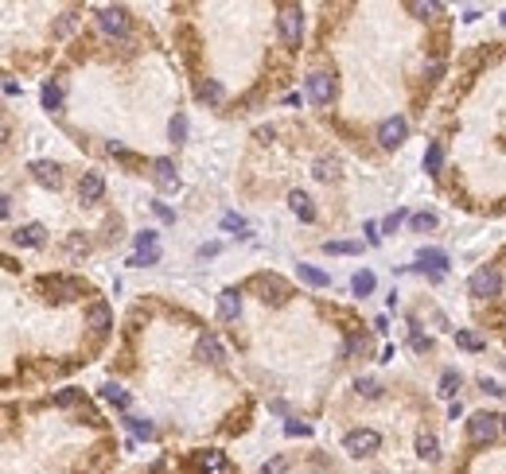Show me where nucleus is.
<instances>
[{"label": "nucleus", "mask_w": 506, "mask_h": 474, "mask_svg": "<svg viewBox=\"0 0 506 474\" xmlns=\"http://www.w3.org/2000/svg\"><path fill=\"white\" fill-rule=\"evenodd\" d=\"M467 288H472L475 300H495L498 291H502V276H498V268H479V272H472V280H467Z\"/></svg>", "instance_id": "obj_1"}, {"label": "nucleus", "mask_w": 506, "mask_h": 474, "mask_svg": "<svg viewBox=\"0 0 506 474\" xmlns=\"http://www.w3.org/2000/svg\"><path fill=\"white\" fill-rule=\"evenodd\" d=\"M277 27H280V39H285V47H300V35H304V12L296 8V4L280 8Z\"/></svg>", "instance_id": "obj_2"}, {"label": "nucleus", "mask_w": 506, "mask_h": 474, "mask_svg": "<svg viewBox=\"0 0 506 474\" xmlns=\"http://www.w3.org/2000/svg\"><path fill=\"white\" fill-rule=\"evenodd\" d=\"M304 86H308V98H312L316 105H331V101H335V90H339L335 78H331L327 70H316V74H308V82H304Z\"/></svg>", "instance_id": "obj_3"}, {"label": "nucleus", "mask_w": 506, "mask_h": 474, "mask_svg": "<svg viewBox=\"0 0 506 474\" xmlns=\"http://www.w3.org/2000/svg\"><path fill=\"white\" fill-rule=\"evenodd\" d=\"M343 447L351 451V455H374V451L382 447V435L370 432V428H354V432H346Z\"/></svg>", "instance_id": "obj_4"}, {"label": "nucleus", "mask_w": 506, "mask_h": 474, "mask_svg": "<svg viewBox=\"0 0 506 474\" xmlns=\"http://www.w3.org/2000/svg\"><path fill=\"white\" fill-rule=\"evenodd\" d=\"M249 288L261 291L265 303H269V300H273V303H285V300H288V284L280 280V276H265V272H261V276H253V280H249Z\"/></svg>", "instance_id": "obj_5"}, {"label": "nucleus", "mask_w": 506, "mask_h": 474, "mask_svg": "<svg viewBox=\"0 0 506 474\" xmlns=\"http://www.w3.org/2000/svg\"><path fill=\"white\" fill-rule=\"evenodd\" d=\"M43 291H51L55 300H78L86 288L74 280V276H43Z\"/></svg>", "instance_id": "obj_6"}, {"label": "nucleus", "mask_w": 506, "mask_h": 474, "mask_svg": "<svg viewBox=\"0 0 506 474\" xmlns=\"http://www.w3.org/2000/svg\"><path fill=\"white\" fill-rule=\"evenodd\" d=\"M98 24L105 35H113V39H125L129 35V12L125 8H101L98 12Z\"/></svg>", "instance_id": "obj_7"}, {"label": "nucleus", "mask_w": 506, "mask_h": 474, "mask_svg": "<svg viewBox=\"0 0 506 474\" xmlns=\"http://www.w3.org/2000/svg\"><path fill=\"white\" fill-rule=\"evenodd\" d=\"M405 136H409V121H405V117H389V121L378 125V144L382 148H397Z\"/></svg>", "instance_id": "obj_8"}, {"label": "nucleus", "mask_w": 506, "mask_h": 474, "mask_svg": "<svg viewBox=\"0 0 506 474\" xmlns=\"http://www.w3.org/2000/svg\"><path fill=\"white\" fill-rule=\"evenodd\" d=\"M498 424H502V420L491 416V412H475V416L467 420V432H472V440H495Z\"/></svg>", "instance_id": "obj_9"}, {"label": "nucleus", "mask_w": 506, "mask_h": 474, "mask_svg": "<svg viewBox=\"0 0 506 474\" xmlns=\"http://www.w3.org/2000/svg\"><path fill=\"white\" fill-rule=\"evenodd\" d=\"M101 195H105V179H101V171H82V179H78V199L82 202H98Z\"/></svg>", "instance_id": "obj_10"}, {"label": "nucleus", "mask_w": 506, "mask_h": 474, "mask_svg": "<svg viewBox=\"0 0 506 474\" xmlns=\"http://www.w3.org/2000/svg\"><path fill=\"white\" fill-rule=\"evenodd\" d=\"M12 242H16V245H24V249H39V245L47 242V225H39V222H27V225H20V230L12 233Z\"/></svg>", "instance_id": "obj_11"}, {"label": "nucleus", "mask_w": 506, "mask_h": 474, "mask_svg": "<svg viewBox=\"0 0 506 474\" xmlns=\"http://www.w3.org/2000/svg\"><path fill=\"white\" fill-rule=\"evenodd\" d=\"M86 327H90V331H98V334L110 331V327H113L110 303H90V308H86Z\"/></svg>", "instance_id": "obj_12"}, {"label": "nucleus", "mask_w": 506, "mask_h": 474, "mask_svg": "<svg viewBox=\"0 0 506 474\" xmlns=\"http://www.w3.org/2000/svg\"><path fill=\"white\" fill-rule=\"evenodd\" d=\"M219 315L226 319V323H234V319L242 315V291H238V288L219 291Z\"/></svg>", "instance_id": "obj_13"}, {"label": "nucleus", "mask_w": 506, "mask_h": 474, "mask_svg": "<svg viewBox=\"0 0 506 474\" xmlns=\"http://www.w3.org/2000/svg\"><path fill=\"white\" fill-rule=\"evenodd\" d=\"M199 358H207L211 366H222V362H226V346L219 342V334H202L199 338Z\"/></svg>", "instance_id": "obj_14"}, {"label": "nucleus", "mask_w": 506, "mask_h": 474, "mask_svg": "<svg viewBox=\"0 0 506 474\" xmlns=\"http://www.w3.org/2000/svg\"><path fill=\"white\" fill-rule=\"evenodd\" d=\"M417 261H421V268H429L436 280L448 272V253L444 249H421V257H417Z\"/></svg>", "instance_id": "obj_15"}, {"label": "nucleus", "mask_w": 506, "mask_h": 474, "mask_svg": "<svg viewBox=\"0 0 506 474\" xmlns=\"http://www.w3.org/2000/svg\"><path fill=\"white\" fill-rule=\"evenodd\" d=\"M152 167H156V179H160V187H164V191H176V187H179L176 164H171L168 156H160V159H152Z\"/></svg>", "instance_id": "obj_16"}, {"label": "nucleus", "mask_w": 506, "mask_h": 474, "mask_svg": "<svg viewBox=\"0 0 506 474\" xmlns=\"http://www.w3.org/2000/svg\"><path fill=\"white\" fill-rule=\"evenodd\" d=\"M288 206H292V214L300 218V222H316V206H312V199H308L304 191L288 195Z\"/></svg>", "instance_id": "obj_17"}, {"label": "nucleus", "mask_w": 506, "mask_h": 474, "mask_svg": "<svg viewBox=\"0 0 506 474\" xmlns=\"http://www.w3.org/2000/svg\"><path fill=\"white\" fill-rule=\"evenodd\" d=\"M32 171H35V179H39L43 187H59V183H63V175H59V164H47V159H35V164H32Z\"/></svg>", "instance_id": "obj_18"}, {"label": "nucleus", "mask_w": 506, "mask_h": 474, "mask_svg": "<svg viewBox=\"0 0 506 474\" xmlns=\"http://www.w3.org/2000/svg\"><path fill=\"white\" fill-rule=\"evenodd\" d=\"M300 280H304V284H312V288H327L331 276L323 272V268H316V265H300Z\"/></svg>", "instance_id": "obj_19"}, {"label": "nucleus", "mask_w": 506, "mask_h": 474, "mask_svg": "<svg viewBox=\"0 0 506 474\" xmlns=\"http://www.w3.org/2000/svg\"><path fill=\"white\" fill-rule=\"evenodd\" d=\"M440 164H444V148H440V140H432L429 148H424V171L436 175V171H440Z\"/></svg>", "instance_id": "obj_20"}, {"label": "nucleus", "mask_w": 506, "mask_h": 474, "mask_svg": "<svg viewBox=\"0 0 506 474\" xmlns=\"http://www.w3.org/2000/svg\"><path fill=\"white\" fill-rule=\"evenodd\" d=\"M374 284H378V280H374V272H370V268H363V272H354L351 288H354V296H370Z\"/></svg>", "instance_id": "obj_21"}, {"label": "nucleus", "mask_w": 506, "mask_h": 474, "mask_svg": "<svg viewBox=\"0 0 506 474\" xmlns=\"http://www.w3.org/2000/svg\"><path fill=\"white\" fill-rule=\"evenodd\" d=\"M323 253H331V257H354V253H363V245L358 242H327Z\"/></svg>", "instance_id": "obj_22"}, {"label": "nucleus", "mask_w": 506, "mask_h": 474, "mask_svg": "<svg viewBox=\"0 0 506 474\" xmlns=\"http://www.w3.org/2000/svg\"><path fill=\"white\" fill-rule=\"evenodd\" d=\"M101 397H105V400H110V404L113 408H129V393L125 389H121V385H101Z\"/></svg>", "instance_id": "obj_23"}, {"label": "nucleus", "mask_w": 506, "mask_h": 474, "mask_svg": "<svg viewBox=\"0 0 506 474\" xmlns=\"http://www.w3.org/2000/svg\"><path fill=\"white\" fill-rule=\"evenodd\" d=\"M199 466L202 470H226V455L222 451H199Z\"/></svg>", "instance_id": "obj_24"}, {"label": "nucleus", "mask_w": 506, "mask_h": 474, "mask_svg": "<svg viewBox=\"0 0 506 474\" xmlns=\"http://www.w3.org/2000/svg\"><path fill=\"white\" fill-rule=\"evenodd\" d=\"M125 428L133 435H141V440H152V432H156V428H152V420H144V416H125Z\"/></svg>", "instance_id": "obj_25"}, {"label": "nucleus", "mask_w": 506, "mask_h": 474, "mask_svg": "<svg viewBox=\"0 0 506 474\" xmlns=\"http://www.w3.org/2000/svg\"><path fill=\"white\" fill-rule=\"evenodd\" d=\"M199 98L207 101V105H219V101H222V82H214V78H207V82L199 86Z\"/></svg>", "instance_id": "obj_26"}, {"label": "nucleus", "mask_w": 506, "mask_h": 474, "mask_svg": "<svg viewBox=\"0 0 506 474\" xmlns=\"http://www.w3.org/2000/svg\"><path fill=\"white\" fill-rule=\"evenodd\" d=\"M455 346L475 350V354H479V350H487V342H483L479 334H472V331H455Z\"/></svg>", "instance_id": "obj_27"}, {"label": "nucleus", "mask_w": 506, "mask_h": 474, "mask_svg": "<svg viewBox=\"0 0 506 474\" xmlns=\"http://www.w3.org/2000/svg\"><path fill=\"white\" fill-rule=\"evenodd\" d=\"M43 105H47V109H59L63 105V86L59 82H43Z\"/></svg>", "instance_id": "obj_28"}, {"label": "nucleus", "mask_w": 506, "mask_h": 474, "mask_svg": "<svg viewBox=\"0 0 506 474\" xmlns=\"http://www.w3.org/2000/svg\"><path fill=\"white\" fill-rule=\"evenodd\" d=\"M354 389H358V397H382V385L374 381V377H358V381H354Z\"/></svg>", "instance_id": "obj_29"}, {"label": "nucleus", "mask_w": 506, "mask_h": 474, "mask_svg": "<svg viewBox=\"0 0 506 474\" xmlns=\"http://www.w3.org/2000/svg\"><path fill=\"white\" fill-rule=\"evenodd\" d=\"M156 261H160V249H141V253H133L129 265L133 268H148V265H156Z\"/></svg>", "instance_id": "obj_30"}, {"label": "nucleus", "mask_w": 506, "mask_h": 474, "mask_svg": "<svg viewBox=\"0 0 506 474\" xmlns=\"http://www.w3.org/2000/svg\"><path fill=\"white\" fill-rule=\"evenodd\" d=\"M455 389H460V374H455V369H444V377H440V393H444V397H455Z\"/></svg>", "instance_id": "obj_31"}, {"label": "nucleus", "mask_w": 506, "mask_h": 474, "mask_svg": "<svg viewBox=\"0 0 506 474\" xmlns=\"http://www.w3.org/2000/svg\"><path fill=\"white\" fill-rule=\"evenodd\" d=\"M413 222V230L417 233H424V230H436V214H429V210H421V214H413L409 218Z\"/></svg>", "instance_id": "obj_32"}, {"label": "nucleus", "mask_w": 506, "mask_h": 474, "mask_svg": "<svg viewBox=\"0 0 506 474\" xmlns=\"http://www.w3.org/2000/svg\"><path fill=\"white\" fill-rule=\"evenodd\" d=\"M417 451H421L424 459H436V455H440V443H436V435H421V440H417Z\"/></svg>", "instance_id": "obj_33"}, {"label": "nucleus", "mask_w": 506, "mask_h": 474, "mask_svg": "<svg viewBox=\"0 0 506 474\" xmlns=\"http://www.w3.org/2000/svg\"><path fill=\"white\" fill-rule=\"evenodd\" d=\"M168 133H171V140H183V136H187V117L183 113H176V117H171V125H168Z\"/></svg>", "instance_id": "obj_34"}, {"label": "nucleus", "mask_w": 506, "mask_h": 474, "mask_svg": "<svg viewBox=\"0 0 506 474\" xmlns=\"http://www.w3.org/2000/svg\"><path fill=\"white\" fill-rule=\"evenodd\" d=\"M261 474H288V459H285V455H277V459H265Z\"/></svg>", "instance_id": "obj_35"}, {"label": "nucleus", "mask_w": 506, "mask_h": 474, "mask_svg": "<svg viewBox=\"0 0 506 474\" xmlns=\"http://www.w3.org/2000/svg\"><path fill=\"white\" fill-rule=\"evenodd\" d=\"M63 249H67L70 257H78V253H86V237H82V233H70V237H67V245H63Z\"/></svg>", "instance_id": "obj_36"}, {"label": "nucleus", "mask_w": 506, "mask_h": 474, "mask_svg": "<svg viewBox=\"0 0 506 474\" xmlns=\"http://www.w3.org/2000/svg\"><path fill=\"white\" fill-rule=\"evenodd\" d=\"M222 230H230V233H245V218L242 214H222Z\"/></svg>", "instance_id": "obj_37"}, {"label": "nucleus", "mask_w": 506, "mask_h": 474, "mask_svg": "<svg viewBox=\"0 0 506 474\" xmlns=\"http://www.w3.org/2000/svg\"><path fill=\"white\" fill-rule=\"evenodd\" d=\"M55 404H59V408L78 404V389H59V393H55Z\"/></svg>", "instance_id": "obj_38"}, {"label": "nucleus", "mask_w": 506, "mask_h": 474, "mask_svg": "<svg viewBox=\"0 0 506 474\" xmlns=\"http://www.w3.org/2000/svg\"><path fill=\"white\" fill-rule=\"evenodd\" d=\"M335 159H327V156H323V159H316V175H320V179H331V175H335Z\"/></svg>", "instance_id": "obj_39"}, {"label": "nucleus", "mask_w": 506, "mask_h": 474, "mask_svg": "<svg viewBox=\"0 0 506 474\" xmlns=\"http://www.w3.org/2000/svg\"><path fill=\"white\" fill-rule=\"evenodd\" d=\"M141 249H156V233H152V230L136 233V253H141Z\"/></svg>", "instance_id": "obj_40"}, {"label": "nucleus", "mask_w": 506, "mask_h": 474, "mask_svg": "<svg viewBox=\"0 0 506 474\" xmlns=\"http://www.w3.org/2000/svg\"><path fill=\"white\" fill-rule=\"evenodd\" d=\"M401 222H405V210H394V214L382 222V230H386V233H397V225H401Z\"/></svg>", "instance_id": "obj_41"}, {"label": "nucleus", "mask_w": 506, "mask_h": 474, "mask_svg": "<svg viewBox=\"0 0 506 474\" xmlns=\"http://www.w3.org/2000/svg\"><path fill=\"white\" fill-rule=\"evenodd\" d=\"M152 210H156V218H160V222H176V210L164 206V202H152Z\"/></svg>", "instance_id": "obj_42"}, {"label": "nucleus", "mask_w": 506, "mask_h": 474, "mask_svg": "<svg viewBox=\"0 0 506 474\" xmlns=\"http://www.w3.org/2000/svg\"><path fill=\"white\" fill-rule=\"evenodd\" d=\"M413 12H417V16H440V12H444V8H440V4H432V0H429V4H413Z\"/></svg>", "instance_id": "obj_43"}, {"label": "nucleus", "mask_w": 506, "mask_h": 474, "mask_svg": "<svg viewBox=\"0 0 506 474\" xmlns=\"http://www.w3.org/2000/svg\"><path fill=\"white\" fill-rule=\"evenodd\" d=\"M285 432H288V435H308V424H300V420H288Z\"/></svg>", "instance_id": "obj_44"}, {"label": "nucleus", "mask_w": 506, "mask_h": 474, "mask_svg": "<svg viewBox=\"0 0 506 474\" xmlns=\"http://www.w3.org/2000/svg\"><path fill=\"white\" fill-rule=\"evenodd\" d=\"M219 253H222V245H219V242H211V245H202V249H199V257L207 261V257H219Z\"/></svg>", "instance_id": "obj_45"}, {"label": "nucleus", "mask_w": 506, "mask_h": 474, "mask_svg": "<svg viewBox=\"0 0 506 474\" xmlns=\"http://www.w3.org/2000/svg\"><path fill=\"white\" fill-rule=\"evenodd\" d=\"M74 20H78V16H74V12H67V16H63V20H59V35H67V32H70V27H74Z\"/></svg>", "instance_id": "obj_46"}, {"label": "nucleus", "mask_w": 506, "mask_h": 474, "mask_svg": "<svg viewBox=\"0 0 506 474\" xmlns=\"http://www.w3.org/2000/svg\"><path fill=\"white\" fill-rule=\"evenodd\" d=\"M366 242H374V245L382 242V233H378V222H366Z\"/></svg>", "instance_id": "obj_47"}, {"label": "nucleus", "mask_w": 506, "mask_h": 474, "mask_svg": "<svg viewBox=\"0 0 506 474\" xmlns=\"http://www.w3.org/2000/svg\"><path fill=\"white\" fill-rule=\"evenodd\" d=\"M498 420H502V428H506V416H498Z\"/></svg>", "instance_id": "obj_48"}, {"label": "nucleus", "mask_w": 506, "mask_h": 474, "mask_svg": "<svg viewBox=\"0 0 506 474\" xmlns=\"http://www.w3.org/2000/svg\"><path fill=\"white\" fill-rule=\"evenodd\" d=\"M502 261H506V253H502Z\"/></svg>", "instance_id": "obj_49"}]
</instances>
